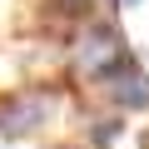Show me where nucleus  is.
<instances>
[{"instance_id": "nucleus-1", "label": "nucleus", "mask_w": 149, "mask_h": 149, "mask_svg": "<svg viewBox=\"0 0 149 149\" xmlns=\"http://www.w3.org/2000/svg\"><path fill=\"white\" fill-rule=\"evenodd\" d=\"M45 114H50L45 90H15L0 100V134H30L35 124H45Z\"/></svg>"}, {"instance_id": "nucleus-2", "label": "nucleus", "mask_w": 149, "mask_h": 149, "mask_svg": "<svg viewBox=\"0 0 149 149\" xmlns=\"http://www.w3.org/2000/svg\"><path fill=\"white\" fill-rule=\"evenodd\" d=\"M74 65H80V74H114V70L124 65V45H119L109 30H90V35L80 40Z\"/></svg>"}, {"instance_id": "nucleus-3", "label": "nucleus", "mask_w": 149, "mask_h": 149, "mask_svg": "<svg viewBox=\"0 0 149 149\" xmlns=\"http://www.w3.org/2000/svg\"><path fill=\"white\" fill-rule=\"evenodd\" d=\"M109 95H114V104H124V109H149V74L119 65V70L109 74Z\"/></svg>"}, {"instance_id": "nucleus-4", "label": "nucleus", "mask_w": 149, "mask_h": 149, "mask_svg": "<svg viewBox=\"0 0 149 149\" xmlns=\"http://www.w3.org/2000/svg\"><path fill=\"white\" fill-rule=\"evenodd\" d=\"M50 5H55V10H65V15H74V10H85L90 0H50Z\"/></svg>"}, {"instance_id": "nucleus-5", "label": "nucleus", "mask_w": 149, "mask_h": 149, "mask_svg": "<svg viewBox=\"0 0 149 149\" xmlns=\"http://www.w3.org/2000/svg\"><path fill=\"white\" fill-rule=\"evenodd\" d=\"M119 5H139V0H119Z\"/></svg>"}, {"instance_id": "nucleus-6", "label": "nucleus", "mask_w": 149, "mask_h": 149, "mask_svg": "<svg viewBox=\"0 0 149 149\" xmlns=\"http://www.w3.org/2000/svg\"><path fill=\"white\" fill-rule=\"evenodd\" d=\"M144 149H149V134H144Z\"/></svg>"}]
</instances>
